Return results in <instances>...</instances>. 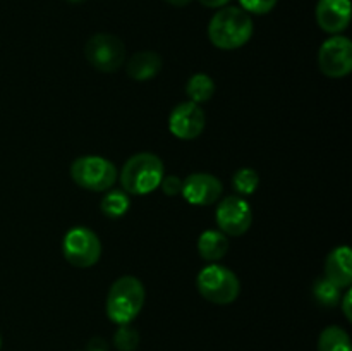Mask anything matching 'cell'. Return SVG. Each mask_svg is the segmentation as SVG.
I'll use <instances>...</instances> for the list:
<instances>
[{
    "instance_id": "6da1fadb",
    "label": "cell",
    "mask_w": 352,
    "mask_h": 351,
    "mask_svg": "<svg viewBox=\"0 0 352 351\" xmlns=\"http://www.w3.org/2000/svg\"><path fill=\"white\" fill-rule=\"evenodd\" d=\"M253 19L239 7H222L210 19L208 38L220 50H237L251 40Z\"/></svg>"
},
{
    "instance_id": "7a4b0ae2",
    "label": "cell",
    "mask_w": 352,
    "mask_h": 351,
    "mask_svg": "<svg viewBox=\"0 0 352 351\" xmlns=\"http://www.w3.org/2000/svg\"><path fill=\"white\" fill-rule=\"evenodd\" d=\"M165 176L164 162L158 155L150 151H141L126 160L119 174L120 188L127 195L144 196L160 188Z\"/></svg>"
},
{
    "instance_id": "3957f363",
    "label": "cell",
    "mask_w": 352,
    "mask_h": 351,
    "mask_svg": "<svg viewBox=\"0 0 352 351\" xmlns=\"http://www.w3.org/2000/svg\"><path fill=\"white\" fill-rule=\"evenodd\" d=\"M144 301L146 291L143 282L133 275H124L110 286L105 301L107 317L116 326H126L140 315Z\"/></svg>"
},
{
    "instance_id": "277c9868",
    "label": "cell",
    "mask_w": 352,
    "mask_h": 351,
    "mask_svg": "<svg viewBox=\"0 0 352 351\" xmlns=\"http://www.w3.org/2000/svg\"><path fill=\"white\" fill-rule=\"evenodd\" d=\"M198 292L210 303L230 305L241 292V282L229 267L220 264H208L196 277Z\"/></svg>"
},
{
    "instance_id": "5b68a950",
    "label": "cell",
    "mask_w": 352,
    "mask_h": 351,
    "mask_svg": "<svg viewBox=\"0 0 352 351\" xmlns=\"http://www.w3.org/2000/svg\"><path fill=\"white\" fill-rule=\"evenodd\" d=\"M71 179L79 188L102 193L116 186L119 171L109 158L100 155H85L72 162Z\"/></svg>"
},
{
    "instance_id": "8992f818",
    "label": "cell",
    "mask_w": 352,
    "mask_h": 351,
    "mask_svg": "<svg viewBox=\"0 0 352 351\" xmlns=\"http://www.w3.org/2000/svg\"><path fill=\"white\" fill-rule=\"evenodd\" d=\"M62 253L74 267L89 268L98 264L102 257V243L95 231L85 226H76L65 233L62 240Z\"/></svg>"
},
{
    "instance_id": "52a82bcc",
    "label": "cell",
    "mask_w": 352,
    "mask_h": 351,
    "mask_svg": "<svg viewBox=\"0 0 352 351\" xmlns=\"http://www.w3.org/2000/svg\"><path fill=\"white\" fill-rule=\"evenodd\" d=\"M85 57L96 71L116 72L126 62V45L116 34L96 33L86 41Z\"/></svg>"
},
{
    "instance_id": "ba28073f",
    "label": "cell",
    "mask_w": 352,
    "mask_h": 351,
    "mask_svg": "<svg viewBox=\"0 0 352 351\" xmlns=\"http://www.w3.org/2000/svg\"><path fill=\"white\" fill-rule=\"evenodd\" d=\"M318 67L327 78H346L352 71V43L342 34H333L318 50Z\"/></svg>"
},
{
    "instance_id": "9c48e42d",
    "label": "cell",
    "mask_w": 352,
    "mask_h": 351,
    "mask_svg": "<svg viewBox=\"0 0 352 351\" xmlns=\"http://www.w3.org/2000/svg\"><path fill=\"white\" fill-rule=\"evenodd\" d=\"M215 220L226 236H243L253 224V210L243 196L230 195L217 205Z\"/></svg>"
},
{
    "instance_id": "30bf717a",
    "label": "cell",
    "mask_w": 352,
    "mask_h": 351,
    "mask_svg": "<svg viewBox=\"0 0 352 351\" xmlns=\"http://www.w3.org/2000/svg\"><path fill=\"white\" fill-rule=\"evenodd\" d=\"M206 117L201 107L192 102H182L168 116V131L184 141L196 140L205 129Z\"/></svg>"
},
{
    "instance_id": "8fae6325",
    "label": "cell",
    "mask_w": 352,
    "mask_h": 351,
    "mask_svg": "<svg viewBox=\"0 0 352 351\" xmlns=\"http://www.w3.org/2000/svg\"><path fill=\"white\" fill-rule=\"evenodd\" d=\"M222 191V181L217 176L208 174V172H195V174L182 179L181 195L184 196L189 205H213V203L219 202Z\"/></svg>"
},
{
    "instance_id": "7c38bea8",
    "label": "cell",
    "mask_w": 352,
    "mask_h": 351,
    "mask_svg": "<svg viewBox=\"0 0 352 351\" xmlns=\"http://www.w3.org/2000/svg\"><path fill=\"white\" fill-rule=\"evenodd\" d=\"M316 23L325 33L340 34L351 23L349 0H318Z\"/></svg>"
},
{
    "instance_id": "4fadbf2b",
    "label": "cell",
    "mask_w": 352,
    "mask_h": 351,
    "mask_svg": "<svg viewBox=\"0 0 352 351\" xmlns=\"http://www.w3.org/2000/svg\"><path fill=\"white\" fill-rule=\"evenodd\" d=\"M325 277L339 289L352 284V251L349 246L333 248L325 258Z\"/></svg>"
},
{
    "instance_id": "5bb4252c",
    "label": "cell",
    "mask_w": 352,
    "mask_h": 351,
    "mask_svg": "<svg viewBox=\"0 0 352 351\" xmlns=\"http://www.w3.org/2000/svg\"><path fill=\"white\" fill-rule=\"evenodd\" d=\"M162 65L164 61L157 52L141 50L127 61L126 72L134 81H150L162 71Z\"/></svg>"
},
{
    "instance_id": "9a60e30c",
    "label": "cell",
    "mask_w": 352,
    "mask_h": 351,
    "mask_svg": "<svg viewBox=\"0 0 352 351\" xmlns=\"http://www.w3.org/2000/svg\"><path fill=\"white\" fill-rule=\"evenodd\" d=\"M229 251V236L219 229H206L198 237V253L199 257L210 264H217L222 260Z\"/></svg>"
},
{
    "instance_id": "2e32d148",
    "label": "cell",
    "mask_w": 352,
    "mask_h": 351,
    "mask_svg": "<svg viewBox=\"0 0 352 351\" xmlns=\"http://www.w3.org/2000/svg\"><path fill=\"white\" fill-rule=\"evenodd\" d=\"M131 195H127L122 188L120 189H109L105 191V196L102 198L100 203V210L105 217L109 219H120L129 212L131 206Z\"/></svg>"
},
{
    "instance_id": "e0dca14e",
    "label": "cell",
    "mask_w": 352,
    "mask_h": 351,
    "mask_svg": "<svg viewBox=\"0 0 352 351\" xmlns=\"http://www.w3.org/2000/svg\"><path fill=\"white\" fill-rule=\"evenodd\" d=\"M186 93L189 96V102L198 103V105L205 103L215 95V81L205 72H196L189 78L188 85H186Z\"/></svg>"
},
{
    "instance_id": "ac0fdd59",
    "label": "cell",
    "mask_w": 352,
    "mask_h": 351,
    "mask_svg": "<svg viewBox=\"0 0 352 351\" xmlns=\"http://www.w3.org/2000/svg\"><path fill=\"white\" fill-rule=\"evenodd\" d=\"M318 351H351L349 334L342 327H327L320 334Z\"/></svg>"
},
{
    "instance_id": "d6986e66",
    "label": "cell",
    "mask_w": 352,
    "mask_h": 351,
    "mask_svg": "<svg viewBox=\"0 0 352 351\" xmlns=\"http://www.w3.org/2000/svg\"><path fill=\"white\" fill-rule=\"evenodd\" d=\"M313 296H315L316 303L325 308H333L340 303V298H342V289L337 288L333 282H330L329 279L323 275V277H318L313 284Z\"/></svg>"
},
{
    "instance_id": "ffe728a7",
    "label": "cell",
    "mask_w": 352,
    "mask_h": 351,
    "mask_svg": "<svg viewBox=\"0 0 352 351\" xmlns=\"http://www.w3.org/2000/svg\"><path fill=\"white\" fill-rule=\"evenodd\" d=\"M260 186V174L251 167H241L232 176V188L239 196H250Z\"/></svg>"
},
{
    "instance_id": "44dd1931",
    "label": "cell",
    "mask_w": 352,
    "mask_h": 351,
    "mask_svg": "<svg viewBox=\"0 0 352 351\" xmlns=\"http://www.w3.org/2000/svg\"><path fill=\"white\" fill-rule=\"evenodd\" d=\"M113 346L119 351H136L140 346V332L131 323L119 326L113 332Z\"/></svg>"
},
{
    "instance_id": "7402d4cb",
    "label": "cell",
    "mask_w": 352,
    "mask_h": 351,
    "mask_svg": "<svg viewBox=\"0 0 352 351\" xmlns=\"http://www.w3.org/2000/svg\"><path fill=\"white\" fill-rule=\"evenodd\" d=\"M239 3L243 10H246L248 14L263 16V14H268L277 6V0H239Z\"/></svg>"
},
{
    "instance_id": "603a6c76",
    "label": "cell",
    "mask_w": 352,
    "mask_h": 351,
    "mask_svg": "<svg viewBox=\"0 0 352 351\" xmlns=\"http://www.w3.org/2000/svg\"><path fill=\"white\" fill-rule=\"evenodd\" d=\"M160 188L162 191L165 193L167 196H177L181 195V189H182V179L179 176H164L160 182Z\"/></svg>"
},
{
    "instance_id": "cb8c5ba5",
    "label": "cell",
    "mask_w": 352,
    "mask_h": 351,
    "mask_svg": "<svg viewBox=\"0 0 352 351\" xmlns=\"http://www.w3.org/2000/svg\"><path fill=\"white\" fill-rule=\"evenodd\" d=\"M86 351H109V344L103 337H91L86 344Z\"/></svg>"
},
{
    "instance_id": "d4e9b609",
    "label": "cell",
    "mask_w": 352,
    "mask_h": 351,
    "mask_svg": "<svg viewBox=\"0 0 352 351\" xmlns=\"http://www.w3.org/2000/svg\"><path fill=\"white\" fill-rule=\"evenodd\" d=\"M351 301H352V291L349 288L346 289V295L340 298V305H342V310H344V315H346V319L352 320V310H351Z\"/></svg>"
},
{
    "instance_id": "484cf974",
    "label": "cell",
    "mask_w": 352,
    "mask_h": 351,
    "mask_svg": "<svg viewBox=\"0 0 352 351\" xmlns=\"http://www.w3.org/2000/svg\"><path fill=\"white\" fill-rule=\"evenodd\" d=\"M229 2L230 0H199V3L208 7V9H222V7H226Z\"/></svg>"
},
{
    "instance_id": "4316f807",
    "label": "cell",
    "mask_w": 352,
    "mask_h": 351,
    "mask_svg": "<svg viewBox=\"0 0 352 351\" xmlns=\"http://www.w3.org/2000/svg\"><path fill=\"white\" fill-rule=\"evenodd\" d=\"M167 3H170V6L174 7H186L191 3V0H165Z\"/></svg>"
},
{
    "instance_id": "83f0119b",
    "label": "cell",
    "mask_w": 352,
    "mask_h": 351,
    "mask_svg": "<svg viewBox=\"0 0 352 351\" xmlns=\"http://www.w3.org/2000/svg\"><path fill=\"white\" fill-rule=\"evenodd\" d=\"M69 2H81V0H69Z\"/></svg>"
},
{
    "instance_id": "f1b7e54d",
    "label": "cell",
    "mask_w": 352,
    "mask_h": 351,
    "mask_svg": "<svg viewBox=\"0 0 352 351\" xmlns=\"http://www.w3.org/2000/svg\"><path fill=\"white\" fill-rule=\"evenodd\" d=\"M0 348H2V337H0Z\"/></svg>"
}]
</instances>
